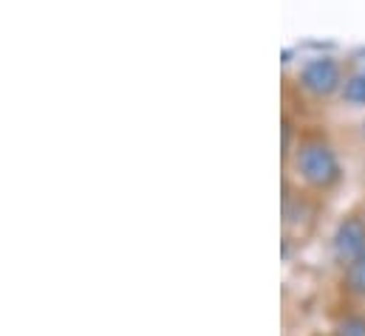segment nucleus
I'll return each mask as SVG.
<instances>
[{
    "label": "nucleus",
    "mask_w": 365,
    "mask_h": 336,
    "mask_svg": "<svg viewBox=\"0 0 365 336\" xmlns=\"http://www.w3.org/2000/svg\"><path fill=\"white\" fill-rule=\"evenodd\" d=\"M337 336H365L363 320H346L337 325Z\"/></svg>",
    "instance_id": "6"
},
{
    "label": "nucleus",
    "mask_w": 365,
    "mask_h": 336,
    "mask_svg": "<svg viewBox=\"0 0 365 336\" xmlns=\"http://www.w3.org/2000/svg\"><path fill=\"white\" fill-rule=\"evenodd\" d=\"M294 169L314 189H329L340 181V162H337L334 150L323 142L303 145L294 156Z\"/></svg>",
    "instance_id": "1"
},
{
    "label": "nucleus",
    "mask_w": 365,
    "mask_h": 336,
    "mask_svg": "<svg viewBox=\"0 0 365 336\" xmlns=\"http://www.w3.org/2000/svg\"><path fill=\"white\" fill-rule=\"evenodd\" d=\"M331 249H334V257L337 263L343 266H351L354 260L365 257V221L363 218H346L340 221L334 238H331Z\"/></svg>",
    "instance_id": "3"
},
{
    "label": "nucleus",
    "mask_w": 365,
    "mask_h": 336,
    "mask_svg": "<svg viewBox=\"0 0 365 336\" xmlns=\"http://www.w3.org/2000/svg\"><path fill=\"white\" fill-rule=\"evenodd\" d=\"M343 99L351 102V105H365V71L363 74H354L351 80H346V85H343Z\"/></svg>",
    "instance_id": "5"
},
{
    "label": "nucleus",
    "mask_w": 365,
    "mask_h": 336,
    "mask_svg": "<svg viewBox=\"0 0 365 336\" xmlns=\"http://www.w3.org/2000/svg\"><path fill=\"white\" fill-rule=\"evenodd\" d=\"M346 283H349V291L357 294V297H365V257L354 260L346 271Z\"/></svg>",
    "instance_id": "4"
},
{
    "label": "nucleus",
    "mask_w": 365,
    "mask_h": 336,
    "mask_svg": "<svg viewBox=\"0 0 365 336\" xmlns=\"http://www.w3.org/2000/svg\"><path fill=\"white\" fill-rule=\"evenodd\" d=\"M343 83L340 65L331 57H314L300 68V85L314 96H329Z\"/></svg>",
    "instance_id": "2"
}]
</instances>
